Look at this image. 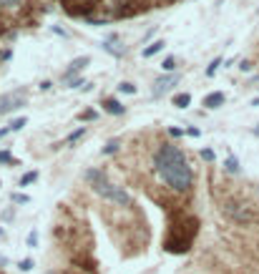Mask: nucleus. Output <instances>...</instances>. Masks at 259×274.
Segmentation results:
<instances>
[{
  "label": "nucleus",
  "instance_id": "nucleus-1",
  "mask_svg": "<svg viewBox=\"0 0 259 274\" xmlns=\"http://www.w3.org/2000/svg\"><path fill=\"white\" fill-rule=\"evenodd\" d=\"M154 168L159 179L176 194H186L194 186V171L184 156V151L174 143H161L154 154Z\"/></svg>",
  "mask_w": 259,
  "mask_h": 274
},
{
  "label": "nucleus",
  "instance_id": "nucleus-2",
  "mask_svg": "<svg viewBox=\"0 0 259 274\" xmlns=\"http://www.w3.org/2000/svg\"><path fill=\"white\" fill-rule=\"evenodd\" d=\"M83 179H86V181H91L93 192H96L98 196L109 199V201H114V204H118V206H126V209H128V206H134L131 194H128L123 186H116L114 181H109L106 171H96V168H88V171L83 174Z\"/></svg>",
  "mask_w": 259,
  "mask_h": 274
},
{
  "label": "nucleus",
  "instance_id": "nucleus-3",
  "mask_svg": "<svg viewBox=\"0 0 259 274\" xmlns=\"http://www.w3.org/2000/svg\"><path fill=\"white\" fill-rule=\"evenodd\" d=\"M222 209H224V212H227L234 221H239V224H254V221H259V214L254 212L249 204H227V206H222Z\"/></svg>",
  "mask_w": 259,
  "mask_h": 274
},
{
  "label": "nucleus",
  "instance_id": "nucleus-4",
  "mask_svg": "<svg viewBox=\"0 0 259 274\" xmlns=\"http://www.w3.org/2000/svg\"><path fill=\"white\" fill-rule=\"evenodd\" d=\"M26 101H28V96H26V91H10V93H3L0 96V113H13V111H18L20 106H26Z\"/></svg>",
  "mask_w": 259,
  "mask_h": 274
},
{
  "label": "nucleus",
  "instance_id": "nucleus-5",
  "mask_svg": "<svg viewBox=\"0 0 259 274\" xmlns=\"http://www.w3.org/2000/svg\"><path fill=\"white\" fill-rule=\"evenodd\" d=\"M179 83V73H169V76H164V78H159L156 83H154V96H161V93H166V91H171Z\"/></svg>",
  "mask_w": 259,
  "mask_h": 274
},
{
  "label": "nucleus",
  "instance_id": "nucleus-6",
  "mask_svg": "<svg viewBox=\"0 0 259 274\" xmlns=\"http://www.w3.org/2000/svg\"><path fill=\"white\" fill-rule=\"evenodd\" d=\"M88 63H91V58H88V55H83V58H76V60L71 63V66H68V71L63 73V81H71V78H73L76 73H81V71H83L86 66H88Z\"/></svg>",
  "mask_w": 259,
  "mask_h": 274
},
{
  "label": "nucleus",
  "instance_id": "nucleus-7",
  "mask_svg": "<svg viewBox=\"0 0 259 274\" xmlns=\"http://www.w3.org/2000/svg\"><path fill=\"white\" fill-rule=\"evenodd\" d=\"M103 111L111 113V116H123V113H126V106H121L116 98H106V101H103Z\"/></svg>",
  "mask_w": 259,
  "mask_h": 274
},
{
  "label": "nucleus",
  "instance_id": "nucleus-8",
  "mask_svg": "<svg viewBox=\"0 0 259 274\" xmlns=\"http://www.w3.org/2000/svg\"><path fill=\"white\" fill-rule=\"evenodd\" d=\"M224 101H227V96L222 91H214V93H209L204 98V106L206 109H219V106H224Z\"/></svg>",
  "mask_w": 259,
  "mask_h": 274
},
{
  "label": "nucleus",
  "instance_id": "nucleus-9",
  "mask_svg": "<svg viewBox=\"0 0 259 274\" xmlns=\"http://www.w3.org/2000/svg\"><path fill=\"white\" fill-rule=\"evenodd\" d=\"M159 51H164V40H154L151 46H146V48L141 51V55H144V58H151V55H156Z\"/></svg>",
  "mask_w": 259,
  "mask_h": 274
},
{
  "label": "nucleus",
  "instance_id": "nucleus-10",
  "mask_svg": "<svg viewBox=\"0 0 259 274\" xmlns=\"http://www.w3.org/2000/svg\"><path fill=\"white\" fill-rule=\"evenodd\" d=\"M73 264H76L78 269H86V272H91V274H96V272H98V269H96L98 264H96L93 259H73Z\"/></svg>",
  "mask_w": 259,
  "mask_h": 274
},
{
  "label": "nucleus",
  "instance_id": "nucleus-11",
  "mask_svg": "<svg viewBox=\"0 0 259 274\" xmlns=\"http://www.w3.org/2000/svg\"><path fill=\"white\" fill-rule=\"evenodd\" d=\"M189 103H191V96H189V93L174 96V106H176V109H189Z\"/></svg>",
  "mask_w": 259,
  "mask_h": 274
},
{
  "label": "nucleus",
  "instance_id": "nucleus-12",
  "mask_svg": "<svg viewBox=\"0 0 259 274\" xmlns=\"http://www.w3.org/2000/svg\"><path fill=\"white\" fill-rule=\"evenodd\" d=\"M224 168H227L229 174H239V161H236V156H229L224 161Z\"/></svg>",
  "mask_w": 259,
  "mask_h": 274
},
{
  "label": "nucleus",
  "instance_id": "nucleus-13",
  "mask_svg": "<svg viewBox=\"0 0 259 274\" xmlns=\"http://www.w3.org/2000/svg\"><path fill=\"white\" fill-rule=\"evenodd\" d=\"M118 149H121V141H118V138H111L109 143H106V146H103V154H106V156H109V154H116Z\"/></svg>",
  "mask_w": 259,
  "mask_h": 274
},
{
  "label": "nucleus",
  "instance_id": "nucleus-14",
  "mask_svg": "<svg viewBox=\"0 0 259 274\" xmlns=\"http://www.w3.org/2000/svg\"><path fill=\"white\" fill-rule=\"evenodd\" d=\"M161 68H164L166 73H171V71L176 68V58H174V55H169V58H166V60L161 63Z\"/></svg>",
  "mask_w": 259,
  "mask_h": 274
},
{
  "label": "nucleus",
  "instance_id": "nucleus-15",
  "mask_svg": "<svg viewBox=\"0 0 259 274\" xmlns=\"http://www.w3.org/2000/svg\"><path fill=\"white\" fill-rule=\"evenodd\" d=\"M219 66H222V58H214V60L209 63V68H206V76L211 78L214 73H217V68H219Z\"/></svg>",
  "mask_w": 259,
  "mask_h": 274
},
{
  "label": "nucleus",
  "instance_id": "nucleus-16",
  "mask_svg": "<svg viewBox=\"0 0 259 274\" xmlns=\"http://www.w3.org/2000/svg\"><path fill=\"white\" fill-rule=\"evenodd\" d=\"M118 91L121 93H136V86H134V83H128V81H123V83H118Z\"/></svg>",
  "mask_w": 259,
  "mask_h": 274
},
{
  "label": "nucleus",
  "instance_id": "nucleus-17",
  "mask_svg": "<svg viewBox=\"0 0 259 274\" xmlns=\"http://www.w3.org/2000/svg\"><path fill=\"white\" fill-rule=\"evenodd\" d=\"M33 267H35V262H33L30 257H28V259H23V262H18V269H20V272H30Z\"/></svg>",
  "mask_w": 259,
  "mask_h": 274
},
{
  "label": "nucleus",
  "instance_id": "nucleus-18",
  "mask_svg": "<svg viewBox=\"0 0 259 274\" xmlns=\"http://www.w3.org/2000/svg\"><path fill=\"white\" fill-rule=\"evenodd\" d=\"M35 179H38V171H28L23 179H20V186H28V184H33Z\"/></svg>",
  "mask_w": 259,
  "mask_h": 274
},
{
  "label": "nucleus",
  "instance_id": "nucleus-19",
  "mask_svg": "<svg viewBox=\"0 0 259 274\" xmlns=\"http://www.w3.org/2000/svg\"><path fill=\"white\" fill-rule=\"evenodd\" d=\"M10 201H13V204H28V201H30V196H28V194H13V196H10Z\"/></svg>",
  "mask_w": 259,
  "mask_h": 274
},
{
  "label": "nucleus",
  "instance_id": "nucleus-20",
  "mask_svg": "<svg viewBox=\"0 0 259 274\" xmlns=\"http://www.w3.org/2000/svg\"><path fill=\"white\" fill-rule=\"evenodd\" d=\"M26 123H28L26 118H15V121L10 123V131H20V129H26Z\"/></svg>",
  "mask_w": 259,
  "mask_h": 274
},
{
  "label": "nucleus",
  "instance_id": "nucleus-21",
  "mask_svg": "<svg viewBox=\"0 0 259 274\" xmlns=\"http://www.w3.org/2000/svg\"><path fill=\"white\" fill-rule=\"evenodd\" d=\"M0 164H15V159H13V154L10 151H0Z\"/></svg>",
  "mask_w": 259,
  "mask_h": 274
},
{
  "label": "nucleus",
  "instance_id": "nucleus-22",
  "mask_svg": "<svg viewBox=\"0 0 259 274\" xmlns=\"http://www.w3.org/2000/svg\"><path fill=\"white\" fill-rule=\"evenodd\" d=\"M20 3H23V0H0V5H3V8H18Z\"/></svg>",
  "mask_w": 259,
  "mask_h": 274
},
{
  "label": "nucleus",
  "instance_id": "nucleus-23",
  "mask_svg": "<svg viewBox=\"0 0 259 274\" xmlns=\"http://www.w3.org/2000/svg\"><path fill=\"white\" fill-rule=\"evenodd\" d=\"M83 134H86V129H83V126H81V129H76V131H73V134L68 136V143H71V141H76V138H81Z\"/></svg>",
  "mask_w": 259,
  "mask_h": 274
},
{
  "label": "nucleus",
  "instance_id": "nucleus-24",
  "mask_svg": "<svg viewBox=\"0 0 259 274\" xmlns=\"http://www.w3.org/2000/svg\"><path fill=\"white\" fill-rule=\"evenodd\" d=\"M201 159L204 161H214V151L211 149H201Z\"/></svg>",
  "mask_w": 259,
  "mask_h": 274
},
{
  "label": "nucleus",
  "instance_id": "nucleus-25",
  "mask_svg": "<svg viewBox=\"0 0 259 274\" xmlns=\"http://www.w3.org/2000/svg\"><path fill=\"white\" fill-rule=\"evenodd\" d=\"M28 247H38V231H30V237H28Z\"/></svg>",
  "mask_w": 259,
  "mask_h": 274
},
{
  "label": "nucleus",
  "instance_id": "nucleus-26",
  "mask_svg": "<svg viewBox=\"0 0 259 274\" xmlns=\"http://www.w3.org/2000/svg\"><path fill=\"white\" fill-rule=\"evenodd\" d=\"M96 118V111H86V113H81V121H93Z\"/></svg>",
  "mask_w": 259,
  "mask_h": 274
},
{
  "label": "nucleus",
  "instance_id": "nucleus-27",
  "mask_svg": "<svg viewBox=\"0 0 259 274\" xmlns=\"http://www.w3.org/2000/svg\"><path fill=\"white\" fill-rule=\"evenodd\" d=\"M169 134H171V136H174V138L184 136V131H181V129H174V126H171V129H169Z\"/></svg>",
  "mask_w": 259,
  "mask_h": 274
},
{
  "label": "nucleus",
  "instance_id": "nucleus-28",
  "mask_svg": "<svg viewBox=\"0 0 259 274\" xmlns=\"http://www.w3.org/2000/svg\"><path fill=\"white\" fill-rule=\"evenodd\" d=\"M51 86H53L51 81H43V83H40V91H51Z\"/></svg>",
  "mask_w": 259,
  "mask_h": 274
},
{
  "label": "nucleus",
  "instance_id": "nucleus-29",
  "mask_svg": "<svg viewBox=\"0 0 259 274\" xmlns=\"http://www.w3.org/2000/svg\"><path fill=\"white\" fill-rule=\"evenodd\" d=\"M239 68H242V71H252V63H249V60H242Z\"/></svg>",
  "mask_w": 259,
  "mask_h": 274
},
{
  "label": "nucleus",
  "instance_id": "nucleus-30",
  "mask_svg": "<svg viewBox=\"0 0 259 274\" xmlns=\"http://www.w3.org/2000/svg\"><path fill=\"white\" fill-rule=\"evenodd\" d=\"M186 134H189V136H199L201 131H199V129H186Z\"/></svg>",
  "mask_w": 259,
  "mask_h": 274
},
{
  "label": "nucleus",
  "instance_id": "nucleus-31",
  "mask_svg": "<svg viewBox=\"0 0 259 274\" xmlns=\"http://www.w3.org/2000/svg\"><path fill=\"white\" fill-rule=\"evenodd\" d=\"M3 267H8V259H5L3 254H0V269H3Z\"/></svg>",
  "mask_w": 259,
  "mask_h": 274
},
{
  "label": "nucleus",
  "instance_id": "nucleus-32",
  "mask_svg": "<svg viewBox=\"0 0 259 274\" xmlns=\"http://www.w3.org/2000/svg\"><path fill=\"white\" fill-rule=\"evenodd\" d=\"M10 134V126H8V129H0V138H3V136H8Z\"/></svg>",
  "mask_w": 259,
  "mask_h": 274
},
{
  "label": "nucleus",
  "instance_id": "nucleus-33",
  "mask_svg": "<svg viewBox=\"0 0 259 274\" xmlns=\"http://www.w3.org/2000/svg\"><path fill=\"white\" fill-rule=\"evenodd\" d=\"M0 239H5V229H0Z\"/></svg>",
  "mask_w": 259,
  "mask_h": 274
},
{
  "label": "nucleus",
  "instance_id": "nucleus-34",
  "mask_svg": "<svg viewBox=\"0 0 259 274\" xmlns=\"http://www.w3.org/2000/svg\"><path fill=\"white\" fill-rule=\"evenodd\" d=\"M254 136H259V126H257V129H254Z\"/></svg>",
  "mask_w": 259,
  "mask_h": 274
},
{
  "label": "nucleus",
  "instance_id": "nucleus-35",
  "mask_svg": "<svg viewBox=\"0 0 259 274\" xmlns=\"http://www.w3.org/2000/svg\"><path fill=\"white\" fill-rule=\"evenodd\" d=\"M254 106H259V98H257V101H254Z\"/></svg>",
  "mask_w": 259,
  "mask_h": 274
},
{
  "label": "nucleus",
  "instance_id": "nucleus-36",
  "mask_svg": "<svg viewBox=\"0 0 259 274\" xmlns=\"http://www.w3.org/2000/svg\"><path fill=\"white\" fill-rule=\"evenodd\" d=\"M66 274H76V272H66Z\"/></svg>",
  "mask_w": 259,
  "mask_h": 274
}]
</instances>
